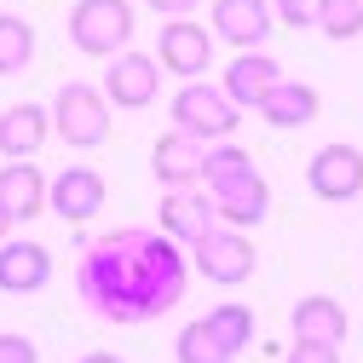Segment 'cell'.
Instances as JSON below:
<instances>
[{"label": "cell", "mask_w": 363, "mask_h": 363, "mask_svg": "<svg viewBox=\"0 0 363 363\" xmlns=\"http://www.w3.org/2000/svg\"><path fill=\"white\" fill-rule=\"evenodd\" d=\"M191 289V265L167 231L121 225L81 248L75 259V294L104 323H150L167 317Z\"/></svg>", "instance_id": "6da1fadb"}, {"label": "cell", "mask_w": 363, "mask_h": 363, "mask_svg": "<svg viewBox=\"0 0 363 363\" xmlns=\"http://www.w3.org/2000/svg\"><path fill=\"white\" fill-rule=\"evenodd\" d=\"M202 191L213 196L219 225H237V231L265 225V213H271V185L259 179V167L242 145H225V139L202 145Z\"/></svg>", "instance_id": "7a4b0ae2"}, {"label": "cell", "mask_w": 363, "mask_h": 363, "mask_svg": "<svg viewBox=\"0 0 363 363\" xmlns=\"http://www.w3.org/2000/svg\"><path fill=\"white\" fill-rule=\"evenodd\" d=\"M52 133L75 150H99L110 139V99L93 81H64L52 99Z\"/></svg>", "instance_id": "3957f363"}, {"label": "cell", "mask_w": 363, "mask_h": 363, "mask_svg": "<svg viewBox=\"0 0 363 363\" xmlns=\"http://www.w3.org/2000/svg\"><path fill=\"white\" fill-rule=\"evenodd\" d=\"M133 40V6L127 0H75L69 6V47L86 58H116Z\"/></svg>", "instance_id": "277c9868"}, {"label": "cell", "mask_w": 363, "mask_h": 363, "mask_svg": "<svg viewBox=\"0 0 363 363\" xmlns=\"http://www.w3.org/2000/svg\"><path fill=\"white\" fill-rule=\"evenodd\" d=\"M242 121V110L225 99V86H208V81H185L173 93V127L179 133H191V139L202 145H219V139H231Z\"/></svg>", "instance_id": "5b68a950"}, {"label": "cell", "mask_w": 363, "mask_h": 363, "mask_svg": "<svg viewBox=\"0 0 363 363\" xmlns=\"http://www.w3.org/2000/svg\"><path fill=\"white\" fill-rule=\"evenodd\" d=\"M254 265H259L254 237L237 231V225H213V231H202V237L191 242V271H202L208 283H225V289H231V283H248Z\"/></svg>", "instance_id": "8992f818"}, {"label": "cell", "mask_w": 363, "mask_h": 363, "mask_svg": "<svg viewBox=\"0 0 363 363\" xmlns=\"http://www.w3.org/2000/svg\"><path fill=\"white\" fill-rule=\"evenodd\" d=\"M156 64L179 81H202L213 64V29H202L196 18H162L156 29Z\"/></svg>", "instance_id": "52a82bcc"}, {"label": "cell", "mask_w": 363, "mask_h": 363, "mask_svg": "<svg viewBox=\"0 0 363 363\" xmlns=\"http://www.w3.org/2000/svg\"><path fill=\"white\" fill-rule=\"evenodd\" d=\"M306 185L317 202H352L363 191V150L357 145H323L306 162Z\"/></svg>", "instance_id": "ba28073f"}, {"label": "cell", "mask_w": 363, "mask_h": 363, "mask_svg": "<svg viewBox=\"0 0 363 363\" xmlns=\"http://www.w3.org/2000/svg\"><path fill=\"white\" fill-rule=\"evenodd\" d=\"M271 0H213L208 6V29L213 40H231L237 52H254L271 40Z\"/></svg>", "instance_id": "9c48e42d"}, {"label": "cell", "mask_w": 363, "mask_h": 363, "mask_svg": "<svg viewBox=\"0 0 363 363\" xmlns=\"http://www.w3.org/2000/svg\"><path fill=\"white\" fill-rule=\"evenodd\" d=\"M156 93H162V64L150 52H116L110 58V69H104V99L110 104L145 110V104H156Z\"/></svg>", "instance_id": "30bf717a"}, {"label": "cell", "mask_w": 363, "mask_h": 363, "mask_svg": "<svg viewBox=\"0 0 363 363\" xmlns=\"http://www.w3.org/2000/svg\"><path fill=\"white\" fill-rule=\"evenodd\" d=\"M47 208L64 219V225H86V219H99L104 208V179L93 167H64L52 173V185H47Z\"/></svg>", "instance_id": "8fae6325"}, {"label": "cell", "mask_w": 363, "mask_h": 363, "mask_svg": "<svg viewBox=\"0 0 363 363\" xmlns=\"http://www.w3.org/2000/svg\"><path fill=\"white\" fill-rule=\"evenodd\" d=\"M52 283V254L35 237H6L0 242V294H35Z\"/></svg>", "instance_id": "7c38bea8"}, {"label": "cell", "mask_w": 363, "mask_h": 363, "mask_svg": "<svg viewBox=\"0 0 363 363\" xmlns=\"http://www.w3.org/2000/svg\"><path fill=\"white\" fill-rule=\"evenodd\" d=\"M156 219H162V231H167L179 248H191L202 231H213V225H219V208H213V196H208V191H196V185H191V191H167Z\"/></svg>", "instance_id": "4fadbf2b"}, {"label": "cell", "mask_w": 363, "mask_h": 363, "mask_svg": "<svg viewBox=\"0 0 363 363\" xmlns=\"http://www.w3.org/2000/svg\"><path fill=\"white\" fill-rule=\"evenodd\" d=\"M283 81V69H277V58H271V52H237L231 58V69H225V99H231L237 110H259L265 104V93H271V86H277Z\"/></svg>", "instance_id": "5bb4252c"}, {"label": "cell", "mask_w": 363, "mask_h": 363, "mask_svg": "<svg viewBox=\"0 0 363 363\" xmlns=\"http://www.w3.org/2000/svg\"><path fill=\"white\" fill-rule=\"evenodd\" d=\"M150 173L162 179L167 191H191L202 185V139H191V133H162L156 150H150Z\"/></svg>", "instance_id": "9a60e30c"}, {"label": "cell", "mask_w": 363, "mask_h": 363, "mask_svg": "<svg viewBox=\"0 0 363 363\" xmlns=\"http://www.w3.org/2000/svg\"><path fill=\"white\" fill-rule=\"evenodd\" d=\"M289 329H294V340H329V346H340L352 323H346V306L335 294H306L289 311Z\"/></svg>", "instance_id": "2e32d148"}, {"label": "cell", "mask_w": 363, "mask_h": 363, "mask_svg": "<svg viewBox=\"0 0 363 363\" xmlns=\"http://www.w3.org/2000/svg\"><path fill=\"white\" fill-rule=\"evenodd\" d=\"M47 110H40V104H12V110H0V156H6V162H29L40 145H47Z\"/></svg>", "instance_id": "e0dca14e"}, {"label": "cell", "mask_w": 363, "mask_h": 363, "mask_svg": "<svg viewBox=\"0 0 363 363\" xmlns=\"http://www.w3.org/2000/svg\"><path fill=\"white\" fill-rule=\"evenodd\" d=\"M0 202H6L12 225H29L40 208H47V173L35 162H6L0 167Z\"/></svg>", "instance_id": "ac0fdd59"}, {"label": "cell", "mask_w": 363, "mask_h": 363, "mask_svg": "<svg viewBox=\"0 0 363 363\" xmlns=\"http://www.w3.org/2000/svg\"><path fill=\"white\" fill-rule=\"evenodd\" d=\"M317 110H323V99H317V86H306V81H277L265 93V104H259V116L277 127V133H294V127H306V121H317Z\"/></svg>", "instance_id": "d6986e66"}, {"label": "cell", "mask_w": 363, "mask_h": 363, "mask_svg": "<svg viewBox=\"0 0 363 363\" xmlns=\"http://www.w3.org/2000/svg\"><path fill=\"white\" fill-rule=\"evenodd\" d=\"M202 323L213 329V340L225 346V352H248V340H254V311L242 306V300H225V306H213L208 317H202Z\"/></svg>", "instance_id": "ffe728a7"}, {"label": "cell", "mask_w": 363, "mask_h": 363, "mask_svg": "<svg viewBox=\"0 0 363 363\" xmlns=\"http://www.w3.org/2000/svg\"><path fill=\"white\" fill-rule=\"evenodd\" d=\"M35 64V29L18 12H0V75H23Z\"/></svg>", "instance_id": "44dd1931"}, {"label": "cell", "mask_w": 363, "mask_h": 363, "mask_svg": "<svg viewBox=\"0 0 363 363\" xmlns=\"http://www.w3.org/2000/svg\"><path fill=\"white\" fill-rule=\"evenodd\" d=\"M173 357H179V363H231V352H225V346L213 340V329L202 323V317L179 329V340H173Z\"/></svg>", "instance_id": "7402d4cb"}, {"label": "cell", "mask_w": 363, "mask_h": 363, "mask_svg": "<svg viewBox=\"0 0 363 363\" xmlns=\"http://www.w3.org/2000/svg\"><path fill=\"white\" fill-rule=\"evenodd\" d=\"M317 29L329 40H357L363 35V0H317Z\"/></svg>", "instance_id": "603a6c76"}, {"label": "cell", "mask_w": 363, "mask_h": 363, "mask_svg": "<svg viewBox=\"0 0 363 363\" xmlns=\"http://www.w3.org/2000/svg\"><path fill=\"white\" fill-rule=\"evenodd\" d=\"M271 18L283 29H311L317 23V0H271Z\"/></svg>", "instance_id": "cb8c5ba5"}, {"label": "cell", "mask_w": 363, "mask_h": 363, "mask_svg": "<svg viewBox=\"0 0 363 363\" xmlns=\"http://www.w3.org/2000/svg\"><path fill=\"white\" fill-rule=\"evenodd\" d=\"M283 363H340V346H329V340H294L283 352Z\"/></svg>", "instance_id": "d4e9b609"}, {"label": "cell", "mask_w": 363, "mask_h": 363, "mask_svg": "<svg viewBox=\"0 0 363 363\" xmlns=\"http://www.w3.org/2000/svg\"><path fill=\"white\" fill-rule=\"evenodd\" d=\"M0 363H40V352H35V340H29V335L0 329Z\"/></svg>", "instance_id": "484cf974"}, {"label": "cell", "mask_w": 363, "mask_h": 363, "mask_svg": "<svg viewBox=\"0 0 363 363\" xmlns=\"http://www.w3.org/2000/svg\"><path fill=\"white\" fill-rule=\"evenodd\" d=\"M145 6H150V12H162V18H191L202 0H145Z\"/></svg>", "instance_id": "4316f807"}, {"label": "cell", "mask_w": 363, "mask_h": 363, "mask_svg": "<svg viewBox=\"0 0 363 363\" xmlns=\"http://www.w3.org/2000/svg\"><path fill=\"white\" fill-rule=\"evenodd\" d=\"M75 363H121L116 352H86V357H75Z\"/></svg>", "instance_id": "83f0119b"}, {"label": "cell", "mask_w": 363, "mask_h": 363, "mask_svg": "<svg viewBox=\"0 0 363 363\" xmlns=\"http://www.w3.org/2000/svg\"><path fill=\"white\" fill-rule=\"evenodd\" d=\"M6 231H12V213H6V202H0V242H6Z\"/></svg>", "instance_id": "f1b7e54d"}]
</instances>
